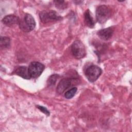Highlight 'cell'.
<instances>
[{
    "label": "cell",
    "mask_w": 132,
    "mask_h": 132,
    "mask_svg": "<svg viewBox=\"0 0 132 132\" xmlns=\"http://www.w3.org/2000/svg\"><path fill=\"white\" fill-rule=\"evenodd\" d=\"M111 9L106 5H100L96 9V18L100 24L105 23L111 15Z\"/></svg>",
    "instance_id": "1"
},
{
    "label": "cell",
    "mask_w": 132,
    "mask_h": 132,
    "mask_svg": "<svg viewBox=\"0 0 132 132\" xmlns=\"http://www.w3.org/2000/svg\"><path fill=\"white\" fill-rule=\"evenodd\" d=\"M20 28L25 32L32 30L36 27V22L34 17L29 13H26L23 20H20L19 24Z\"/></svg>",
    "instance_id": "2"
},
{
    "label": "cell",
    "mask_w": 132,
    "mask_h": 132,
    "mask_svg": "<svg viewBox=\"0 0 132 132\" xmlns=\"http://www.w3.org/2000/svg\"><path fill=\"white\" fill-rule=\"evenodd\" d=\"M78 79L74 77H66L61 79L59 82L56 88V91L58 94L63 93L71 87L77 85L78 83Z\"/></svg>",
    "instance_id": "3"
},
{
    "label": "cell",
    "mask_w": 132,
    "mask_h": 132,
    "mask_svg": "<svg viewBox=\"0 0 132 132\" xmlns=\"http://www.w3.org/2000/svg\"><path fill=\"white\" fill-rule=\"evenodd\" d=\"M71 50L73 56L77 59L84 58L86 55L85 46L79 40H76L73 42Z\"/></svg>",
    "instance_id": "4"
},
{
    "label": "cell",
    "mask_w": 132,
    "mask_h": 132,
    "mask_svg": "<svg viewBox=\"0 0 132 132\" xmlns=\"http://www.w3.org/2000/svg\"><path fill=\"white\" fill-rule=\"evenodd\" d=\"M40 21L43 23L46 24L49 22L61 20L62 18L54 10L42 11L39 13Z\"/></svg>",
    "instance_id": "5"
},
{
    "label": "cell",
    "mask_w": 132,
    "mask_h": 132,
    "mask_svg": "<svg viewBox=\"0 0 132 132\" xmlns=\"http://www.w3.org/2000/svg\"><path fill=\"white\" fill-rule=\"evenodd\" d=\"M102 73V69L96 65L89 66L85 71L86 78L91 82L95 81L101 76Z\"/></svg>",
    "instance_id": "6"
},
{
    "label": "cell",
    "mask_w": 132,
    "mask_h": 132,
    "mask_svg": "<svg viewBox=\"0 0 132 132\" xmlns=\"http://www.w3.org/2000/svg\"><path fill=\"white\" fill-rule=\"evenodd\" d=\"M28 68L31 78H37L42 73L45 69V66L40 62L32 61L29 64Z\"/></svg>",
    "instance_id": "7"
},
{
    "label": "cell",
    "mask_w": 132,
    "mask_h": 132,
    "mask_svg": "<svg viewBox=\"0 0 132 132\" xmlns=\"http://www.w3.org/2000/svg\"><path fill=\"white\" fill-rule=\"evenodd\" d=\"M114 27L110 26L99 30L97 32V35L98 37L102 40L107 41L112 37L114 32Z\"/></svg>",
    "instance_id": "8"
},
{
    "label": "cell",
    "mask_w": 132,
    "mask_h": 132,
    "mask_svg": "<svg viewBox=\"0 0 132 132\" xmlns=\"http://www.w3.org/2000/svg\"><path fill=\"white\" fill-rule=\"evenodd\" d=\"M20 21L19 18L14 14L7 15L2 20V23L7 26H12L15 24L19 25Z\"/></svg>",
    "instance_id": "9"
},
{
    "label": "cell",
    "mask_w": 132,
    "mask_h": 132,
    "mask_svg": "<svg viewBox=\"0 0 132 132\" xmlns=\"http://www.w3.org/2000/svg\"><path fill=\"white\" fill-rule=\"evenodd\" d=\"M14 73L18 76L24 79H29L31 77L29 73L28 68L25 66H20L18 67L14 71Z\"/></svg>",
    "instance_id": "10"
},
{
    "label": "cell",
    "mask_w": 132,
    "mask_h": 132,
    "mask_svg": "<svg viewBox=\"0 0 132 132\" xmlns=\"http://www.w3.org/2000/svg\"><path fill=\"white\" fill-rule=\"evenodd\" d=\"M84 20L85 23L88 27L91 28L94 27L95 22L89 9L87 10L84 13Z\"/></svg>",
    "instance_id": "11"
},
{
    "label": "cell",
    "mask_w": 132,
    "mask_h": 132,
    "mask_svg": "<svg viewBox=\"0 0 132 132\" xmlns=\"http://www.w3.org/2000/svg\"><path fill=\"white\" fill-rule=\"evenodd\" d=\"M10 45V39L8 37L1 36L0 38V46L1 49H6Z\"/></svg>",
    "instance_id": "12"
},
{
    "label": "cell",
    "mask_w": 132,
    "mask_h": 132,
    "mask_svg": "<svg viewBox=\"0 0 132 132\" xmlns=\"http://www.w3.org/2000/svg\"><path fill=\"white\" fill-rule=\"evenodd\" d=\"M59 75L57 74H52L51 75L47 80V85L48 87H52L54 86L57 81L58 78H59Z\"/></svg>",
    "instance_id": "13"
},
{
    "label": "cell",
    "mask_w": 132,
    "mask_h": 132,
    "mask_svg": "<svg viewBox=\"0 0 132 132\" xmlns=\"http://www.w3.org/2000/svg\"><path fill=\"white\" fill-rule=\"evenodd\" d=\"M77 91V88L76 87H72L64 93V97L67 99H71L74 96Z\"/></svg>",
    "instance_id": "14"
},
{
    "label": "cell",
    "mask_w": 132,
    "mask_h": 132,
    "mask_svg": "<svg viewBox=\"0 0 132 132\" xmlns=\"http://www.w3.org/2000/svg\"><path fill=\"white\" fill-rule=\"evenodd\" d=\"M55 6L59 9H65L67 8L68 4L64 1H54Z\"/></svg>",
    "instance_id": "15"
},
{
    "label": "cell",
    "mask_w": 132,
    "mask_h": 132,
    "mask_svg": "<svg viewBox=\"0 0 132 132\" xmlns=\"http://www.w3.org/2000/svg\"><path fill=\"white\" fill-rule=\"evenodd\" d=\"M36 107L41 112H42L43 113L45 114L47 116H50V111L48 110V109L46 107H45L44 106H40V105H37Z\"/></svg>",
    "instance_id": "16"
}]
</instances>
